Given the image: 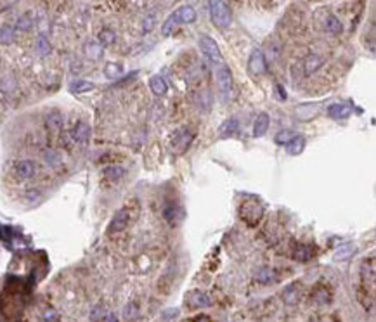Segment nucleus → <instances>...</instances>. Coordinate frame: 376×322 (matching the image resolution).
Masks as SVG:
<instances>
[{
	"label": "nucleus",
	"mask_w": 376,
	"mask_h": 322,
	"mask_svg": "<svg viewBox=\"0 0 376 322\" xmlns=\"http://www.w3.org/2000/svg\"><path fill=\"white\" fill-rule=\"evenodd\" d=\"M154 23H156L154 14H147V16L144 17V21H142V33H149V31L154 28Z\"/></svg>",
	"instance_id": "nucleus-33"
},
{
	"label": "nucleus",
	"mask_w": 376,
	"mask_h": 322,
	"mask_svg": "<svg viewBox=\"0 0 376 322\" xmlns=\"http://www.w3.org/2000/svg\"><path fill=\"white\" fill-rule=\"evenodd\" d=\"M104 312H106V310H104L101 305L96 307V309L92 310V314H90V319H92V321H101V319H104Z\"/></svg>",
	"instance_id": "nucleus-37"
},
{
	"label": "nucleus",
	"mask_w": 376,
	"mask_h": 322,
	"mask_svg": "<svg viewBox=\"0 0 376 322\" xmlns=\"http://www.w3.org/2000/svg\"><path fill=\"white\" fill-rule=\"evenodd\" d=\"M329 300V296H328V291H326V288H317L315 289V293H314V302L315 303H326Z\"/></svg>",
	"instance_id": "nucleus-35"
},
{
	"label": "nucleus",
	"mask_w": 376,
	"mask_h": 322,
	"mask_svg": "<svg viewBox=\"0 0 376 322\" xmlns=\"http://www.w3.org/2000/svg\"><path fill=\"white\" fill-rule=\"evenodd\" d=\"M103 52L104 49L99 44H96V42H90V44L85 45V55L92 59V61H97V59L103 57Z\"/></svg>",
	"instance_id": "nucleus-24"
},
{
	"label": "nucleus",
	"mask_w": 376,
	"mask_h": 322,
	"mask_svg": "<svg viewBox=\"0 0 376 322\" xmlns=\"http://www.w3.org/2000/svg\"><path fill=\"white\" fill-rule=\"evenodd\" d=\"M293 137H295L293 132L283 130V132H279V134L276 135V139H274V141H276L277 144H286V146H288V144L291 142V139H293Z\"/></svg>",
	"instance_id": "nucleus-32"
},
{
	"label": "nucleus",
	"mask_w": 376,
	"mask_h": 322,
	"mask_svg": "<svg viewBox=\"0 0 376 322\" xmlns=\"http://www.w3.org/2000/svg\"><path fill=\"white\" fill-rule=\"evenodd\" d=\"M298 300H300V284L291 282L283 289V302L286 305H295V303H298Z\"/></svg>",
	"instance_id": "nucleus-11"
},
{
	"label": "nucleus",
	"mask_w": 376,
	"mask_h": 322,
	"mask_svg": "<svg viewBox=\"0 0 376 322\" xmlns=\"http://www.w3.org/2000/svg\"><path fill=\"white\" fill-rule=\"evenodd\" d=\"M92 89H94V83L85 82V80H80V82L71 83L73 92H87V90H92Z\"/></svg>",
	"instance_id": "nucleus-31"
},
{
	"label": "nucleus",
	"mask_w": 376,
	"mask_h": 322,
	"mask_svg": "<svg viewBox=\"0 0 376 322\" xmlns=\"http://www.w3.org/2000/svg\"><path fill=\"white\" fill-rule=\"evenodd\" d=\"M267 128H269V114L265 113L258 114L255 123H253V135H255V137H262L267 132Z\"/></svg>",
	"instance_id": "nucleus-15"
},
{
	"label": "nucleus",
	"mask_w": 376,
	"mask_h": 322,
	"mask_svg": "<svg viewBox=\"0 0 376 322\" xmlns=\"http://www.w3.org/2000/svg\"><path fill=\"white\" fill-rule=\"evenodd\" d=\"M210 16H212L213 24H215L217 28H220V30L229 28L231 21H233L231 9L222 0H212V2H210Z\"/></svg>",
	"instance_id": "nucleus-2"
},
{
	"label": "nucleus",
	"mask_w": 376,
	"mask_h": 322,
	"mask_svg": "<svg viewBox=\"0 0 376 322\" xmlns=\"http://www.w3.org/2000/svg\"><path fill=\"white\" fill-rule=\"evenodd\" d=\"M45 161H47L49 164H52V166H58V164L61 163V156H59L58 151H47L45 153Z\"/></svg>",
	"instance_id": "nucleus-36"
},
{
	"label": "nucleus",
	"mask_w": 376,
	"mask_h": 322,
	"mask_svg": "<svg viewBox=\"0 0 376 322\" xmlns=\"http://www.w3.org/2000/svg\"><path fill=\"white\" fill-rule=\"evenodd\" d=\"M265 69H267L265 55H263L262 51L255 49L250 54V59H248V71L251 75H262V73H265Z\"/></svg>",
	"instance_id": "nucleus-7"
},
{
	"label": "nucleus",
	"mask_w": 376,
	"mask_h": 322,
	"mask_svg": "<svg viewBox=\"0 0 376 322\" xmlns=\"http://www.w3.org/2000/svg\"><path fill=\"white\" fill-rule=\"evenodd\" d=\"M35 51H37V54L42 55V57H45V55L51 54L52 45H51V42H49V38L44 37V35H38L37 42H35Z\"/></svg>",
	"instance_id": "nucleus-19"
},
{
	"label": "nucleus",
	"mask_w": 376,
	"mask_h": 322,
	"mask_svg": "<svg viewBox=\"0 0 376 322\" xmlns=\"http://www.w3.org/2000/svg\"><path fill=\"white\" fill-rule=\"evenodd\" d=\"M106 322H118V321H117V317H115V316H111V314H110V316L106 317Z\"/></svg>",
	"instance_id": "nucleus-41"
},
{
	"label": "nucleus",
	"mask_w": 376,
	"mask_h": 322,
	"mask_svg": "<svg viewBox=\"0 0 376 322\" xmlns=\"http://www.w3.org/2000/svg\"><path fill=\"white\" fill-rule=\"evenodd\" d=\"M352 253H354V246H352V244H343V246H340L338 250H336L335 260H345V258H349Z\"/></svg>",
	"instance_id": "nucleus-30"
},
{
	"label": "nucleus",
	"mask_w": 376,
	"mask_h": 322,
	"mask_svg": "<svg viewBox=\"0 0 376 322\" xmlns=\"http://www.w3.org/2000/svg\"><path fill=\"white\" fill-rule=\"evenodd\" d=\"M196 322H210L206 317H199V319H196Z\"/></svg>",
	"instance_id": "nucleus-42"
},
{
	"label": "nucleus",
	"mask_w": 376,
	"mask_h": 322,
	"mask_svg": "<svg viewBox=\"0 0 376 322\" xmlns=\"http://www.w3.org/2000/svg\"><path fill=\"white\" fill-rule=\"evenodd\" d=\"M64 125V116H63L59 111H51V113L45 116V127L51 132H59Z\"/></svg>",
	"instance_id": "nucleus-13"
},
{
	"label": "nucleus",
	"mask_w": 376,
	"mask_h": 322,
	"mask_svg": "<svg viewBox=\"0 0 376 322\" xmlns=\"http://www.w3.org/2000/svg\"><path fill=\"white\" fill-rule=\"evenodd\" d=\"M97 40H99L101 47H110V45H113L115 42H117V33H115L113 30H110V28H104V30H101V33L97 35Z\"/></svg>",
	"instance_id": "nucleus-21"
},
{
	"label": "nucleus",
	"mask_w": 376,
	"mask_h": 322,
	"mask_svg": "<svg viewBox=\"0 0 376 322\" xmlns=\"http://www.w3.org/2000/svg\"><path fill=\"white\" fill-rule=\"evenodd\" d=\"M319 104H304V106H300L297 109V116L300 118V120H311V118H314L315 114H317L319 111Z\"/></svg>",
	"instance_id": "nucleus-18"
},
{
	"label": "nucleus",
	"mask_w": 376,
	"mask_h": 322,
	"mask_svg": "<svg viewBox=\"0 0 376 322\" xmlns=\"http://www.w3.org/2000/svg\"><path fill=\"white\" fill-rule=\"evenodd\" d=\"M199 47H201V52L210 59L212 62H220L222 61V54H220V49L217 45V42L213 40L212 37H206V35H201L199 37Z\"/></svg>",
	"instance_id": "nucleus-5"
},
{
	"label": "nucleus",
	"mask_w": 376,
	"mask_h": 322,
	"mask_svg": "<svg viewBox=\"0 0 376 322\" xmlns=\"http://www.w3.org/2000/svg\"><path fill=\"white\" fill-rule=\"evenodd\" d=\"M322 66V57L317 54H311L307 55V57L304 59V71L305 75H312V73H315L319 68Z\"/></svg>",
	"instance_id": "nucleus-14"
},
{
	"label": "nucleus",
	"mask_w": 376,
	"mask_h": 322,
	"mask_svg": "<svg viewBox=\"0 0 376 322\" xmlns=\"http://www.w3.org/2000/svg\"><path fill=\"white\" fill-rule=\"evenodd\" d=\"M89 137H90V127L85 121H78L68 134L69 144H75V146H85L87 142H89Z\"/></svg>",
	"instance_id": "nucleus-4"
},
{
	"label": "nucleus",
	"mask_w": 376,
	"mask_h": 322,
	"mask_svg": "<svg viewBox=\"0 0 376 322\" xmlns=\"http://www.w3.org/2000/svg\"><path fill=\"white\" fill-rule=\"evenodd\" d=\"M14 171H16V175L21 178V180H28V178H31L35 173H37V164H35L31 160H21L16 163Z\"/></svg>",
	"instance_id": "nucleus-9"
},
{
	"label": "nucleus",
	"mask_w": 376,
	"mask_h": 322,
	"mask_svg": "<svg viewBox=\"0 0 376 322\" xmlns=\"http://www.w3.org/2000/svg\"><path fill=\"white\" fill-rule=\"evenodd\" d=\"M215 78H217V85H219V90L222 92V96H227V94L231 92V87H233V75H231V69L222 64L215 71Z\"/></svg>",
	"instance_id": "nucleus-6"
},
{
	"label": "nucleus",
	"mask_w": 376,
	"mask_h": 322,
	"mask_svg": "<svg viewBox=\"0 0 376 322\" xmlns=\"http://www.w3.org/2000/svg\"><path fill=\"white\" fill-rule=\"evenodd\" d=\"M135 314H137L135 303H130V305H126V309H125V319L126 321H130L132 317H135Z\"/></svg>",
	"instance_id": "nucleus-38"
},
{
	"label": "nucleus",
	"mask_w": 376,
	"mask_h": 322,
	"mask_svg": "<svg viewBox=\"0 0 376 322\" xmlns=\"http://www.w3.org/2000/svg\"><path fill=\"white\" fill-rule=\"evenodd\" d=\"M326 30H328L331 35H338V33H342L343 26H342V23H340L338 17L329 16L328 19H326Z\"/></svg>",
	"instance_id": "nucleus-28"
},
{
	"label": "nucleus",
	"mask_w": 376,
	"mask_h": 322,
	"mask_svg": "<svg viewBox=\"0 0 376 322\" xmlns=\"http://www.w3.org/2000/svg\"><path fill=\"white\" fill-rule=\"evenodd\" d=\"M241 218L245 220V222L248 223V225H256V223L260 222V218H262L263 215V208L262 205H260L258 201H253V199H250V201H245L243 205H241Z\"/></svg>",
	"instance_id": "nucleus-3"
},
{
	"label": "nucleus",
	"mask_w": 376,
	"mask_h": 322,
	"mask_svg": "<svg viewBox=\"0 0 376 322\" xmlns=\"http://www.w3.org/2000/svg\"><path fill=\"white\" fill-rule=\"evenodd\" d=\"M276 90H277V96H279V99H281V101L286 99V92H284L283 87H281V85H276Z\"/></svg>",
	"instance_id": "nucleus-39"
},
{
	"label": "nucleus",
	"mask_w": 376,
	"mask_h": 322,
	"mask_svg": "<svg viewBox=\"0 0 376 322\" xmlns=\"http://www.w3.org/2000/svg\"><path fill=\"white\" fill-rule=\"evenodd\" d=\"M194 19H196V10L192 9L191 5H182L167 17V21H165L163 26H161V33L170 35L172 31H174V28H177L179 24L192 23Z\"/></svg>",
	"instance_id": "nucleus-1"
},
{
	"label": "nucleus",
	"mask_w": 376,
	"mask_h": 322,
	"mask_svg": "<svg viewBox=\"0 0 376 322\" xmlns=\"http://www.w3.org/2000/svg\"><path fill=\"white\" fill-rule=\"evenodd\" d=\"M124 175H125L124 166H108L106 170H104V178H106V180H111V182L120 180Z\"/></svg>",
	"instance_id": "nucleus-26"
},
{
	"label": "nucleus",
	"mask_w": 376,
	"mask_h": 322,
	"mask_svg": "<svg viewBox=\"0 0 376 322\" xmlns=\"http://www.w3.org/2000/svg\"><path fill=\"white\" fill-rule=\"evenodd\" d=\"M14 33H16V30L10 24H2L0 26V44L10 45L14 42Z\"/></svg>",
	"instance_id": "nucleus-23"
},
{
	"label": "nucleus",
	"mask_w": 376,
	"mask_h": 322,
	"mask_svg": "<svg viewBox=\"0 0 376 322\" xmlns=\"http://www.w3.org/2000/svg\"><path fill=\"white\" fill-rule=\"evenodd\" d=\"M120 73H122L120 64H115V62H108L106 64V75L110 78H117V76H120Z\"/></svg>",
	"instance_id": "nucleus-34"
},
{
	"label": "nucleus",
	"mask_w": 376,
	"mask_h": 322,
	"mask_svg": "<svg viewBox=\"0 0 376 322\" xmlns=\"http://www.w3.org/2000/svg\"><path fill=\"white\" fill-rule=\"evenodd\" d=\"M128 220H130V213L126 208H120L115 216L111 218L110 222V234H117V232H122L126 225H128Z\"/></svg>",
	"instance_id": "nucleus-8"
},
{
	"label": "nucleus",
	"mask_w": 376,
	"mask_h": 322,
	"mask_svg": "<svg viewBox=\"0 0 376 322\" xmlns=\"http://www.w3.org/2000/svg\"><path fill=\"white\" fill-rule=\"evenodd\" d=\"M328 114L333 120H343V118H349L352 114V106H349V104H331L328 107Z\"/></svg>",
	"instance_id": "nucleus-12"
},
{
	"label": "nucleus",
	"mask_w": 376,
	"mask_h": 322,
	"mask_svg": "<svg viewBox=\"0 0 376 322\" xmlns=\"http://www.w3.org/2000/svg\"><path fill=\"white\" fill-rule=\"evenodd\" d=\"M26 196L30 199H37V198H40V192H38V191H31V192H28Z\"/></svg>",
	"instance_id": "nucleus-40"
},
{
	"label": "nucleus",
	"mask_w": 376,
	"mask_h": 322,
	"mask_svg": "<svg viewBox=\"0 0 376 322\" xmlns=\"http://www.w3.org/2000/svg\"><path fill=\"white\" fill-rule=\"evenodd\" d=\"M236 128H238V120L236 118H231V120H227L226 123H222L220 125V128H219V134H220V137H229V135H233L234 132H236Z\"/></svg>",
	"instance_id": "nucleus-27"
},
{
	"label": "nucleus",
	"mask_w": 376,
	"mask_h": 322,
	"mask_svg": "<svg viewBox=\"0 0 376 322\" xmlns=\"http://www.w3.org/2000/svg\"><path fill=\"white\" fill-rule=\"evenodd\" d=\"M192 141V134L188 130L181 132V134L177 135V139H175V148H177L179 153H184L186 149L189 148V144H191Z\"/></svg>",
	"instance_id": "nucleus-22"
},
{
	"label": "nucleus",
	"mask_w": 376,
	"mask_h": 322,
	"mask_svg": "<svg viewBox=\"0 0 376 322\" xmlns=\"http://www.w3.org/2000/svg\"><path fill=\"white\" fill-rule=\"evenodd\" d=\"M312 255H314V250H312V246H298L297 251H295V258L300 262H307L312 258Z\"/></svg>",
	"instance_id": "nucleus-29"
},
{
	"label": "nucleus",
	"mask_w": 376,
	"mask_h": 322,
	"mask_svg": "<svg viewBox=\"0 0 376 322\" xmlns=\"http://www.w3.org/2000/svg\"><path fill=\"white\" fill-rule=\"evenodd\" d=\"M31 28H33V17L30 16V14H23V16L17 17L16 21V28L14 30L17 31H23V33H26V31H30Z\"/></svg>",
	"instance_id": "nucleus-25"
},
{
	"label": "nucleus",
	"mask_w": 376,
	"mask_h": 322,
	"mask_svg": "<svg viewBox=\"0 0 376 322\" xmlns=\"http://www.w3.org/2000/svg\"><path fill=\"white\" fill-rule=\"evenodd\" d=\"M149 87H151V90H153V94H156V96H165V94H167V90H168L167 82H165V78H163V76H160V75L151 76Z\"/></svg>",
	"instance_id": "nucleus-16"
},
{
	"label": "nucleus",
	"mask_w": 376,
	"mask_h": 322,
	"mask_svg": "<svg viewBox=\"0 0 376 322\" xmlns=\"http://www.w3.org/2000/svg\"><path fill=\"white\" fill-rule=\"evenodd\" d=\"M276 277H277L276 270H274V268H270V267H262L255 274V279L258 282H262V284H269V282H274V281H276Z\"/></svg>",
	"instance_id": "nucleus-20"
},
{
	"label": "nucleus",
	"mask_w": 376,
	"mask_h": 322,
	"mask_svg": "<svg viewBox=\"0 0 376 322\" xmlns=\"http://www.w3.org/2000/svg\"><path fill=\"white\" fill-rule=\"evenodd\" d=\"M304 148H305V137L304 135H295V137L291 139L290 144L286 146V151H288V155H291V156H298L302 151H304Z\"/></svg>",
	"instance_id": "nucleus-17"
},
{
	"label": "nucleus",
	"mask_w": 376,
	"mask_h": 322,
	"mask_svg": "<svg viewBox=\"0 0 376 322\" xmlns=\"http://www.w3.org/2000/svg\"><path fill=\"white\" fill-rule=\"evenodd\" d=\"M186 303H188L191 309H203V307H208L210 298L201 291H191L188 296H186Z\"/></svg>",
	"instance_id": "nucleus-10"
}]
</instances>
